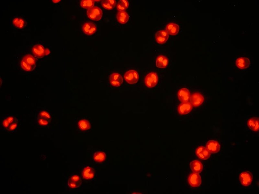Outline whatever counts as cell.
<instances>
[{
	"label": "cell",
	"mask_w": 259,
	"mask_h": 194,
	"mask_svg": "<svg viewBox=\"0 0 259 194\" xmlns=\"http://www.w3.org/2000/svg\"><path fill=\"white\" fill-rule=\"evenodd\" d=\"M87 14L89 19L94 21H99L102 18L103 12L99 7L95 6L88 9Z\"/></svg>",
	"instance_id": "cell-1"
},
{
	"label": "cell",
	"mask_w": 259,
	"mask_h": 194,
	"mask_svg": "<svg viewBox=\"0 0 259 194\" xmlns=\"http://www.w3.org/2000/svg\"><path fill=\"white\" fill-rule=\"evenodd\" d=\"M158 80L157 73L155 72H151L145 76V85L148 88L154 87L157 85Z\"/></svg>",
	"instance_id": "cell-2"
},
{
	"label": "cell",
	"mask_w": 259,
	"mask_h": 194,
	"mask_svg": "<svg viewBox=\"0 0 259 194\" xmlns=\"http://www.w3.org/2000/svg\"><path fill=\"white\" fill-rule=\"evenodd\" d=\"M124 78L128 83L133 85L137 83L139 80V74L135 70H130L125 73Z\"/></svg>",
	"instance_id": "cell-3"
},
{
	"label": "cell",
	"mask_w": 259,
	"mask_h": 194,
	"mask_svg": "<svg viewBox=\"0 0 259 194\" xmlns=\"http://www.w3.org/2000/svg\"><path fill=\"white\" fill-rule=\"evenodd\" d=\"M239 177L241 183L245 187L250 185L252 182L253 176L252 173L249 172H242L240 173Z\"/></svg>",
	"instance_id": "cell-4"
},
{
	"label": "cell",
	"mask_w": 259,
	"mask_h": 194,
	"mask_svg": "<svg viewBox=\"0 0 259 194\" xmlns=\"http://www.w3.org/2000/svg\"><path fill=\"white\" fill-rule=\"evenodd\" d=\"M188 182L191 187H198L201 184L202 181L200 175L197 173H191L189 176Z\"/></svg>",
	"instance_id": "cell-5"
},
{
	"label": "cell",
	"mask_w": 259,
	"mask_h": 194,
	"mask_svg": "<svg viewBox=\"0 0 259 194\" xmlns=\"http://www.w3.org/2000/svg\"><path fill=\"white\" fill-rule=\"evenodd\" d=\"M190 103L192 105L197 107L201 106L203 103L204 98L201 94L199 93L192 94L190 98Z\"/></svg>",
	"instance_id": "cell-6"
},
{
	"label": "cell",
	"mask_w": 259,
	"mask_h": 194,
	"mask_svg": "<svg viewBox=\"0 0 259 194\" xmlns=\"http://www.w3.org/2000/svg\"><path fill=\"white\" fill-rule=\"evenodd\" d=\"M196 154L199 159L202 160L208 159L211 156V153L206 147L200 146L197 148L196 150Z\"/></svg>",
	"instance_id": "cell-7"
},
{
	"label": "cell",
	"mask_w": 259,
	"mask_h": 194,
	"mask_svg": "<svg viewBox=\"0 0 259 194\" xmlns=\"http://www.w3.org/2000/svg\"><path fill=\"white\" fill-rule=\"evenodd\" d=\"M206 148L211 154H214L220 151V146L219 143L217 141L210 140L207 143Z\"/></svg>",
	"instance_id": "cell-8"
},
{
	"label": "cell",
	"mask_w": 259,
	"mask_h": 194,
	"mask_svg": "<svg viewBox=\"0 0 259 194\" xmlns=\"http://www.w3.org/2000/svg\"><path fill=\"white\" fill-rule=\"evenodd\" d=\"M178 98L179 101L182 103L188 102L191 97V94L188 89L182 88L178 93Z\"/></svg>",
	"instance_id": "cell-9"
},
{
	"label": "cell",
	"mask_w": 259,
	"mask_h": 194,
	"mask_svg": "<svg viewBox=\"0 0 259 194\" xmlns=\"http://www.w3.org/2000/svg\"><path fill=\"white\" fill-rule=\"evenodd\" d=\"M192 108V105L190 102L182 103L179 106L178 111L179 113L181 115H186L191 111Z\"/></svg>",
	"instance_id": "cell-10"
},
{
	"label": "cell",
	"mask_w": 259,
	"mask_h": 194,
	"mask_svg": "<svg viewBox=\"0 0 259 194\" xmlns=\"http://www.w3.org/2000/svg\"><path fill=\"white\" fill-rule=\"evenodd\" d=\"M45 49L41 45H34L32 49V52L35 57L38 58H43L45 55Z\"/></svg>",
	"instance_id": "cell-11"
},
{
	"label": "cell",
	"mask_w": 259,
	"mask_h": 194,
	"mask_svg": "<svg viewBox=\"0 0 259 194\" xmlns=\"http://www.w3.org/2000/svg\"><path fill=\"white\" fill-rule=\"evenodd\" d=\"M190 166L192 171L193 173H197V174L201 173L203 170V165L198 160L192 161L190 163Z\"/></svg>",
	"instance_id": "cell-12"
},
{
	"label": "cell",
	"mask_w": 259,
	"mask_h": 194,
	"mask_svg": "<svg viewBox=\"0 0 259 194\" xmlns=\"http://www.w3.org/2000/svg\"><path fill=\"white\" fill-rule=\"evenodd\" d=\"M237 67L241 69L248 68L250 66V61L247 58L241 57L237 59L236 61Z\"/></svg>",
	"instance_id": "cell-13"
},
{
	"label": "cell",
	"mask_w": 259,
	"mask_h": 194,
	"mask_svg": "<svg viewBox=\"0 0 259 194\" xmlns=\"http://www.w3.org/2000/svg\"><path fill=\"white\" fill-rule=\"evenodd\" d=\"M248 126L252 131L257 132L259 130V118L253 117L248 120Z\"/></svg>",
	"instance_id": "cell-14"
},
{
	"label": "cell",
	"mask_w": 259,
	"mask_h": 194,
	"mask_svg": "<svg viewBox=\"0 0 259 194\" xmlns=\"http://www.w3.org/2000/svg\"><path fill=\"white\" fill-rule=\"evenodd\" d=\"M117 20L120 24H125L128 22L129 20V15L125 11H119L117 14Z\"/></svg>",
	"instance_id": "cell-15"
},
{
	"label": "cell",
	"mask_w": 259,
	"mask_h": 194,
	"mask_svg": "<svg viewBox=\"0 0 259 194\" xmlns=\"http://www.w3.org/2000/svg\"><path fill=\"white\" fill-rule=\"evenodd\" d=\"M94 171L93 168L87 167L84 168L83 172V176L84 179H91L94 178Z\"/></svg>",
	"instance_id": "cell-16"
},
{
	"label": "cell",
	"mask_w": 259,
	"mask_h": 194,
	"mask_svg": "<svg viewBox=\"0 0 259 194\" xmlns=\"http://www.w3.org/2000/svg\"><path fill=\"white\" fill-rule=\"evenodd\" d=\"M51 122L49 120L37 117V124L41 128H48L50 126Z\"/></svg>",
	"instance_id": "cell-17"
},
{
	"label": "cell",
	"mask_w": 259,
	"mask_h": 194,
	"mask_svg": "<svg viewBox=\"0 0 259 194\" xmlns=\"http://www.w3.org/2000/svg\"><path fill=\"white\" fill-rule=\"evenodd\" d=\"M37 117L48 119L51 121H52V115L49 111L47 109H42L38 111Z\"/></svg>",
	"instance_id": "cell-18"
},
{
	"label": "cell",
	"mask_w": 259,
	"mask_h": 194,
	"mask_svg": "<svg viewBox=\"0 0 259 194\" xmlns=\"http://www.w3.org/2000/svg\"><path fill=\"white\" fill-rule=\"evenodd\" d=\"M78 125L79 129L82 131H86L90 129L91 127L89 122L86 119L80 120L78 122Z\"/></svg>",
	"instance_id": "cell-19"
},
{
	"label": "cell",
	"mask_w": 259,
	"mask_h": 194,
	"mask_svg": "<svg viewBox=\"0 0 259 194\" xmlns=\"http://www.w3.org/2000/svg\"><path fill=\"white\" fill-rule=\"evenodd\" d=\"M95 3V0H82L80 5L83 8L89 9L94 7Z\"/></svg>",
	"instance_id": "cell-20"
},
{
	"label": "cell",
	"mask_w": 259,
	"mask_h": 194,
	"mask_svg": "<svg viewBox=\"0 0 259 194\" xmlns=\"http://www.w3.org/2000/svg\"><path fill=\"white\" fill-rule=\"evenodd\" d=\"M106 158V154L103 152H96L95 153L94 156V159L95 161L99 163L103 162L105 160Z\"/></svg>",
	"instance_id": "cell-21"
},
{
	"label": "cell",
	"mask_w": 259,
	"mask_h": 194,
	"mask_svg": "<svg viewBox=\"0 0 259 194\" xmlns=\"http://www.w3.org/2000/svg\"><path fill=\"white\" fill-rule=\"evenodd\" d=\"M13 24L16 27L19 29H22L24 27L25 22L21 18H16L13 21Z\"/></svg>",
	"instance_id": "cell-22"
},
{
	"label": "cell",
	"mask_w": 259,
	"mask_h": 194,
	"mask_svg": "<svg viewBox=\"0 0 259 194\" xmlns=\"http://www.w3.org/2000/svg\"><path fill=\"white\" fill-rule=\"evenodd\" d=\"M23 60H24L28 64L33 66V67H34L36 64V61L35 58L31 55H26L23 58Z\"/></svg>",
	"instance_id": "cell-23"
},
{
	"label": "cell",
	"mask_w": 259,
	"mask_h": 194,
	"mask_svg": "<svg viewBox=\"0 0 259 194\" xmlns=\"http://www.w3.org/2000/svg\"><path fill=\"white\" fill-rule=\"evenodd\" d=\"M19 127V121L16 118L13 123L10 125L9 128L7 129L6 131L11 133L15 132L18 129Z\"/></svg>",
	"instance_id": "cell-24"
},
{
	"label": "cell",
	"mask_w": 259,
	"mask_h": 194,
	"mask_svg": "<svg viewBox=\"0 0 259 194\" xmlns=\"http://www.w3.org/2000/svg\"><path fill=\"white\" fill-rule=\"evenodd\" d=\"M110 80L118 81L121 84L123 82L122 76L120 74L118 73H113L110 76Z\"/></svg>",
	"instance_id": "cell-25"
},
{
	"label": "cell",
	"mask_w": 259,
	"mask_h": 194,
	"mask_svg": "<svg viewBox=\"0 0 259 194\" xmlns=\"http://www.w3.org/2000/svg\"><path fill=\"white\" fill-rule=\"evenodd\" d=\"M21 66L23 69L26 71H32L34 69V67L28 64L23 59L21 63Z\"/></svg>",
	"instance_id": "cell-26"
},
{
	"label": "cell",
	"mask_w": 259,
	"mask_h": 194,
	"mask_svg": "<svg viewBox=\"0 0 259 194\" xmlns=\"http://www.w3.org/2000/svg\"><path fill=\"white\" fill-rule=\"evenodd\" d=\"M93 23L91 22H87L84 24L82 27V30L84 34L87 35Z\"/></svg>",
	"instance_id": "cell-27"
},
{
	"label": "cell",
	"mask_w": 259,
	"mask_h": 194,
	"mask_svg": "<svg viewBox=\"0 0 259 194\" xmlns=\"http://www.w3.org/2000/svg\"><path fill=\"white\" fill-rule=\"evenodd\" d=\"M166 57L163 55H160L158 56L156 58V67L159 68H161L162 64L163 61Z\"/></svg>",
	"instance_id": "cell-28"
},
{
	"label": "cell",
	"mask_w": 259,
	"mask_h": 194,
	"mask_svg": "<svg viewBox=\"0 0 259 194\" xmlns=\"http://www.w3.org/2000/svg\"><path fill=\"white\" fill-rule=\"evenodd\" d=\"M179 25L175 24L172 29L169 32V34L172 36H175L177 35L179 32Z\"/></svg>",
	"instance_id": "cell-29"
},
{
	"label": "cell",
	"mask_w": 259,
	"mask_h": 194,
	"mask_svg": "<svg viewBox=\"0 0 259 194\" xmlns=\"http://www.w3.org/2000/svg\"><path fill=\"white\" fill-rule=\"evenodd\" d=\"M155 37L156 42L161 44L165 43L168 39V38L164 37L159 36H155Z\"/></svg>",
	"instance_id": "cell-30"
},
{
	"label": "cell",
	"mask_w": 259,
	"mask_h": 194,
	"mask_svg": "<svg viewBox=\"0 0 259 194\" xmlns=\"http://www.w3.org/2000/svg\"><path fill=\"white\" fill-rule=\"evenodd\" d=\"M101 5L104 8L107 10H111L114 9V7H112L109 3L107 0L102 1L101 2Z\"/></svg>",
	"instance_id": "cell-31"
},
{
	"label": "cell",
	"mask_w": 259,
	"mask_h": 194,
	"mask_svg": "<svg viewBox=\"0 0 259 194\" xmlns=\"http://www.w3.org/2000/svg\"><path fill=\"white\" fill-rule=\"evenodd\" d=\"M10 125V124L7 120L5 117H4L1 121L2 128L6 131Z\"/></svg>",
	"instance_id": "cell-32"
},
{
	"label": "cell",
	"mask_w": 259,
	"mask_h": 194,
	"mask_svg": "<svg viewBox=\"0 0 259 194\" xmlns=\"http://www.w3.org/2000/svg\"><path fill=\"white\" fill-rule=\"evenodd\" d=\"M169 35L168 32L166 30H160L156 32L155 36L168 38Z\"/></svg>",
	"instance_id": "cell-33"
},
{
	"label": "cell",
	"mask_w": 259,
	"mask_h": 194,
	"mask_svg": "<svg viewBox=\"0 0 259 194\" xmlns=\"http://www.w3.org/2000/svg\"><path fill=\"white\" fill-rule=\"evenodd\" d=\"M72 182L79 184L81 185V182L80 178L79 176L77 175H74L71 177L69 179Z\"/></svg>",
	"instance_id": "cell-34"
},
{
	"label": "cell",
	"mask_w": 259,
	"mask_h": 194,
	"mask_svg": "<svg viewBox=\"0 0 259 194\" xmlns=\"http://www.w3.org/2000/svg\"><path fill=\"white\" fill-rule=\"evenodd\" d=\"M97 27L96 25L93 24L87 35L91 36L93 34L97 32Z\"/></svg>",
	"instance_id": "cell-35"
},
{
	"label": "cell",
	"mask_w": 259,
	"mask_h": 194,
	"mask_svg": "<svg viewBox=\"0 0 259 194\" xmlns=\"http://www.w3.org/2000/svg\"><path fill=\"white\" fill-rule=\"evenodd\" d=\"M68 185L69 187L70 188H76L79 187L80 185L69 180L68 182Z\"/></svg>",
	"instance_id": "cell-36"
},
{
	"label": "cell",
	"mask_w": 259,
	"mask_h": 194,
	"mask_svg": "<svg viewBox=\"0 0 259 194\" xmlns=\"http://www.w3.org/2000/svg\"><path fill=\"white\" fill-rule=\"evenodd\" d=\"M116 7L117 10L119 12L125 11L126 10L119 1L118 2V3L116 5Z\"/></svg>",
	"instance_id": "cell-37"
},
{
	"label": "cell",
	"mask_w": 259,
	"mask_h": 194,
	"mask_svg": "<svg viewBox=\"0 0 259 194\" xmlns=\"http://www.w3.org/2000/svg\"><path fill=\"white\" fill-rule=\"evenodd\" d=\"M5 117L7 120L10 125L13 123L16 119L12 115H7Z\"/></svg>",
	"instance_id": "cell-38"
},
{
	"label": "cell",
	"mask_w": 259,
	"mask_h": 194,
	"mask_svg": "<svg viewBox=\"0 0 259 194\" xmlns=\"http://www.w3.org/2000/svg\"><path fill=\"white\" fill-rule=\"evenodd\" d=\"M175 24H174V23L171 22L169 23V24L166 25L165 30L168 32V34L169 32H170L171 29H172V28Z\"/></svg>",
	"instance_id": "cell-39"
},
{
	"label": "cell",
	"mask_w": 259,
	"mask_h": 194,
	"mask_svg": "<svg viewBox=\"0 0 259 194\" xmlns=\"http://www.w3.org/2000/svg\"><path fill=\"white\" fill-rule=\"evenodd\" d=\"M168 63V60L167 57L164 59L163 61L162 64L161 69L165 68L167 67Z\"/></svg>",
	"instance_id": "cell-40"
},
{
	"label": "cell",
	"mask_w": 259,
	"mask_h": 194,
	"mask_svg": "<svg viewBox=\"0 0 259 194\" xmlns=\"http://www.w3.org/2000/svg\"><path fill=\"white\" fill-rule=\"evenodd\" d=\"M126 9L129 6V2L127 0H120L119 1Z\"/></svg>",
	"instance_id": "cell-41"
},
{
	"label": "cell",
	"mask_w": 259,
	"mask_h": 194,
	"mask_svg": "<svg viewBox=\"0 0 259 194\" xmlns=\"http://www.w3.org/2000/svg\"><path fill=\"white\" fill-rule=\"evenodd\" d=\"M110 81L111 85L113 86L116 87H118L122 84L118 81L114 80H110Z\"/></svg>",
	"instance_id": "cell-42"
},
{
	"label": "cell",
	"mask_w": 259,
	"mask_h": 194,
	"mask_svg": "<svg viewBox=\"0 0 259 194\" xmlns=\"http://www.w3.org/2000/svg\"><path fill=\"white\" fill-rule=\"evenodd\" d=\"M107 1L112 7H114L116 5L117 2L115 0H107Z\"/></svg>",
	"instance_id": "cell-43"
},
{
	"label": "cell",
	"mask_w": 259,
	"mask_h": 194,
	"mask_svg": "<svg viewBox=\"0 0 259 194\" xmlns=\"http://www.w3.org/2000/svg\"><path fill=\"white\" fill-rule=\"evenodd\" d=\"M50 51L48 48H46L45 50V55H47L50 54Z\"/></svg>",
	"instance_id": "cell-44"
},
{
	"label": "cell",
	"mask_w": 259,
	"mask_h": 194,
	"mask_svg": "<svg viewBox=\"0 0 259 194\" xmlns=\"http://www.w3.org/2000/svg\"><path fill=\"white\" fill-rule=\"evenodd\" d=\"M52 1L54 3H56L60 2L61 1V0H53Z\"/></svg>",
	"instance_id": "cell-45"
},
{
	"label": "cell",
	"mask_w": 259,
	"mask_h": 194,
	"mask_svg": "<svg viewBox=\"0 0 259 194\" xmlns=\"http://www.w3.org/2000/svg\"><path fill=\"white\" fill-rule=\"evenodd\" d=\"M1 81V86L2 84V80L1 78V81Z\"/></svg>",
	"instance_id": "cell-46"
},
{
	"label": "cell",
	"mask_w": 259,
	"mask_h": 194,
	"mask_svg": "<svg viewBox=\"0 0 259 194\" xmlns=\"http://www.w3.org/2000/svg\"><path fill=\"white\" fill-rule=\"evenodd\" d=\"M101 1H97V0H95V2H99Z\"/></svg>",
	"instance_id": "cell-47"
}]
</instances>
